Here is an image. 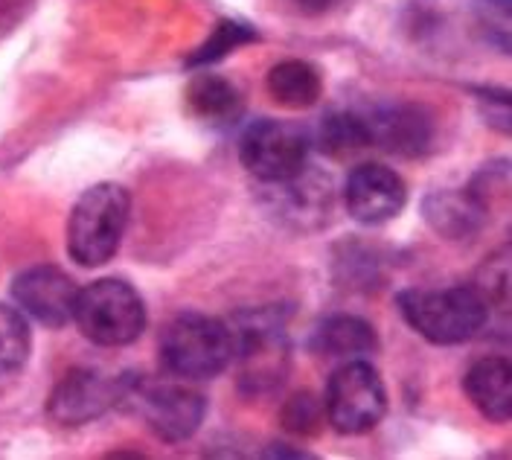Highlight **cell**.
Instances as JSON below:
<instances>
[{
	"label": "cell",
	"mask_w": 512,
	"mask_h": 460,
	"mask_svg": "<svg viewBox=\"0 0 512 460\" xmlns=\"http://www.w3.org/2000/svg\"><path fill=\"white\" fill-rule=\"evenodd\" d=\"M396 306L416 335L440 347L472 341L489 321V303L475 286L405 289Z\"/></svg>",
	"instance_id": "1"
},
{
	"label": "cell",
	"mask_w": 512,
	"mask_h": 460,
	"mask_svg": "<svg viewBox=\"0 0 512 460\" xmlns=\"http://www.w3.org/2000/svg\"><path fill=\"white\" fill-rule=\"evenodd\" d=\"M233 359L239 364V391L262 396L277 391L288 373L286 315L277 306L251 309L236 318Z\"/></svg>",
	"instance_id": "2"
},
{
	"label": "cell",
	"mask_w": 512,
	"mask_h": 460,
	"mask_svg": "<svg viewBox=\"0 0 512 460\" xmlns=\"http://www.w3.org/2000/svg\"><path fill=\"white\" fill-rule=\"evenodd\" d=\"M131 213V198L120 184H96L85 190L67 219V254L82 265L96 268L114 260Z\"/></svg>",
	"instance_id": "3"
},
{
	"label": "cell",
	"mask_w": 512,
	"mask_h": 460,
	"mask_svg": "<svg viewBox=\"0 0 512 460\" xmlns=\"http://www.w3.org/2000/svg\"><path fill=\"white\" fill-rule=\"evenodd\" d=\"M73 321L96 347H128L146 329V303L120 277H102L76 292Z\"/></svg>",
	"instance_id": "4"
},
{
	"label": "cell",
	"mask_w": 512,
	"mask_h": 460,
	"mask_svg": "<svg viewBox=\"0 0 512 460\" xmlns=\"http://www.w3.org/2000/svg\"><path fill=\"white\" fill-rule=\"evenodd\" d=\"M160 356L175 379H213L233 362V329L213 315L184 312L163 332Z\"/></svg>",
	"instance_id": "5"
},
{
	"label": "cell",
	"mask_w": 512,
	"mask_h": 460,
	"mask_svg": "<svg viewBox=\"0 0 512 460\" xmlns=\"http://www.w3.org/2000/svg\"><path fill=\"white\" fill-rule=\"evenodd\" d=\"M323 414L338 434L352 437L373 431L387 414V391L379 370L367 359L341 364L329 379Z\"/></svg>",
	"instance_id": "6"
},
{
	"label": "cell",
	"mask_w": 512,
	"mask_h": 460,
	"mask_svg": "<svg viewBox=\"0 0 512 460\" xmlns=\"http://www.w3.org/2000/svg\"><path fill=\"white\" fill-rule=\"evenodd\" d=\"M312 140L286 120H256L239 137V161L262 184H280L309 166Z\"/></svg>",
	"instance_id": "7"
},
{
	"label": "cell",
	"mask_w": 512,
	"mask_h": 460,
	"mask_svg": "<svg viewBox=\"0 0 512 460\" xmlns=\"http://www.w3.org/2000/svg\"><path fill=\"white\" fill-rule=\"evenodd\" d=\"M123 402H134L143 414L146 426L163 443H184L204 423L207 399L192 391L190 385L175 379H128V391Z\"/></svg>",
	"instance_id": "8"
},
{
	"label": "cell",
	"mask_w": 512,
	"mask_h": 460,
	"mask_svg": "<svg viewBox=\"0 0 512 460\" xmlns=\"http://www.w3.org/2000/svg\"><path fill=\"white\" fill-rule=\"evenodd\" d=\"M128 379L131 376H105L91 367L70 370L50 394L47 414L67 428L94 423L126 399Z\"/></svg>",
	"instance_id": "9"
},
{
	"label": "cell",
	"mask_w": 512,
	"mask_h": 460,
	"mask_svg": "<svg viewBox=\"0 0 512 460\" xmlns=\"http://www.w3.org/2000/svg\"><path fill=\"white\" fill-rule=\"evenodd\" d=\"M268 196L265 207L271 216H277L280 225L294 230H318L332 219V178H326L323 172L306 166L300 175L280 181V184H265Z\"/></svg>",
	"instance_id": "10"
},
{
	"label": "cell",
	"mask_w": 512,
	"mask_h": 460,
	"mask_svg": "<svg viewBox=\"0 0 512 460\" xmlns=\"http://www.w3.org/2000/svg\"><path fill=\"white\" fill-rule=\"evenodd\" d=\"M408 201L405 181L396 169L384 164H361L352 169L344 184L347 213L358 225L376 228L402 213Z\"/></svg>",
	"instance_id": "11"
},
{
	"label": "cell",
	"mask_w": 512,
	"mask_h": 460,
	"mask_svg": "<svg viewBox=\"0 0 512 460\" xmlns=\"http://www.w3.org/2000/svg\"><path fill=\"white\" fill-rule=\"evenodd\" d=\"M76 283L56 265H32L12 280V297L41 327L62 329L73 321Z\"/></svg>",
	"instance_id": "12"
},
{
	"label": "cell",
	"mask_w": 512,
	"mask_h": 460,
	"mask_svg": "<svg viewBox=\"0 0 512 460\" xmlns=\"http://www.w3.org/2000/svg\"><path fill=\"white\" fill-rule=\"evenodd\" d=\"M370 140L390 155L419 158L431 149L434 140V120L431 114L414 102H390L364 114Z\"/></svg>",
	"instance_id": "13"
},
{
	"label": "cell",
	"mask_w": 512,
	"mask_h": 460,
	"mask_svg": "<svg viewBox=\"0 0 512 460\" xmlns=\"http://www.w3.org/2000/svg\"><path fill=\"white\" fill-rule=\"evenodd\" d=\"M309 350L318 359L344 364L373 356L379 350V338H376V329L358 315H329L312 329Z\"/></svg>",
	"instance_id": "14"
},
{
	"label": "cell",
	"mask_w": 512,
	"mask_h": 460,
	"mask_svg": "<svg viewBox=\"0 0 512 460\" xmlns=\"http://www.w3.org/2000/svg\"><path fill=\"white\" fill-rule=\"evenodd\" d=\"M469 402L489 423H510L512 417V367L501 356H486L463 376Z\"/></svg>",
	"instance_id": "15"
},
{
	"label": "cell",
	"mask_w": 512,
	"mask_h": 460,
	"mask_svg": "<svg viewBox=\"0 0 512 460\" xmlns=\"http://www.w3.org/2000/svg\"><path fill=\"white\" fill-rule=\"evenodd\" d=\"M425 219L443 239H469L486 219V207L480 198L466 190H437L425 198Z\"/></svg>",
	"instance_id": "16"
},
{
	"label": "cell",
	"mask_w": 512,
	"mask_h": 460,
	"mask_svg": "<svg viewBox=\"0 0 512 460\" xmlns=\"http://www.w3.org/2000/svg\"><path fill=\"white\" fill-rule=\"evenodd\" d=\"M187 105L201 123L216 129L233 126L245 111L242 91L219 73H198L187 88Z\"/></svg>",
	"instance_id": "17"
},
{
	"label": "cell",
	"mask_w": 512,
	"mask_h": 460,
	"mask_svg": "<svg viewBox=\"0 0 512 460\" xmlns=\"http://www.w3.org/2000/svg\"><path fill=\"white\" fill-rule=\"evenodd\" d=\"M265 88H268V94L274 97L277 105L303 111V108H312L320 99L323 79H320V70L312 62L286 59V62H280V65L268 70Z\"/></svg>",
	"instance_id": "18"
},
{
	"label": "cell",
	"mask_w": 512,
	"mask_h": 460,
	"mask_svg": "<svg viewBox=\"0 0 512 460\" xmlns=\"http://www.w3.org/2000/svg\"><path fill=\"white\" fill-rule=\"evenodd\" d=\"M318 146L323 155L335 158V161H347L352 155L364 152L373 146L370 129L364 114L358 111H332L320 120Z\"/></svg>",
	"instance_id": "19"
},
{
	"label": "cell",
	"mask_w": 512,
	"mask_h": 460,
	"mask_svg": "<svg viewBox=\"0 0 512 460\" xmlns=\"http://www.w3.org/2000/svg\"><path fill=\"white\" fill-rule=\"evenodd\" d=\"M32 350V332L27 315L15 306L0 303V376L18 373Z\"/></svg>",
	"instance_id": "20"
},
{
	"label": "cell",
	"mask_w": 512,
	"mask_h": 460,
	"mask_svg": "<svg viewBox=\"0 0 512 460\" xmlns=\"http://www.w3.org/2000/svg\"><path fill=\"white\" fill-rule=\"evenodd\" d=\"M254 41H259V33H256L251 24H242V21H219V24L213 27L210 38H207V41L192 53L190 59H187V65L190 67L216 65V62L227 59L233 50H242L245 44H254Z\"/></svg>",
	"instance_id": "21"
},
{
	"label": "cell",
	"mask_w": 512,
	"mask_h": 460,
	"mask_svg": "<svg viewBox=\"0 0 512 460\" xmlns=\"http://www.w3.org/2000/svg\"><path fill=\"white\" fill-rule=\"evenodd\" d=\"M478 30L504 56L510 53V0H478L475 3Z\"/></svg>",
	"instance_id": "22"
},
{
	"label": "cell",
	"mask_w": 512,
	"mask_h": 460,
	"mask_svg": "<svg viewBox=\"0 0 512 460\" xmlns=\"http://www.w3.org/2000/svg\"><path fill=\"white\" fill-rule=\"evenodd\" d=\"M320 417H323V411L309 391L294 394L283 408V426L294 434H315L320 426Z\"/></svg>",
	"instance_id": "23"
},
{
	"label": "cell",
	"mask_w": 512,
	"mask_h": 460,
	"mask_svg": "<svg viewBox=\"0 0 512 460\" xmlns=\"http://www.w3.org/2000/svg\"><path fill=\"white\" fill-rule=\"evenodd\" d=\"M303 12H309V15H323V12H329V9H335L341 0H294Z\"/></svg>",
	"instance_id": "24"
},
{
	"label": "cell",
	"mask_w": 512,
	"mask_h": 460,
	"mask_svg": "<svg viewBox=\"0 0 512 460\" xmlns=\"http://www.w3.org/2000/svg\"><path fill=\"white\" fill-rule=\"evenodd\" d=\"M262 455H265V458H312L309 452H303V449H288L283 443H274V446L265 449Z\"/></svg>",
	"instance_id": "25"
}]
</instances>
